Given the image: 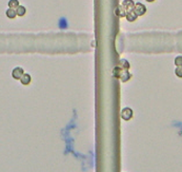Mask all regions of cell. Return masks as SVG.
I'll list each match as a JSON object with an SVG mask.
<instances>
[{
	"mask_svg": "<svg viewBox=\"0 0 182 172\" xmlns=\"http://www.w3.org/2000/svg\"><path fill=\"white\" fill-rule=\"evenodd\" d=\"M5 14H6V17L10 19H14L15 17L17 16L16 10H15V8H8V10H6Z\"/></svg>",
	"mask_w": 182,
	"mask_h": 172,
	"instance_id": "30bf717a",
	"label": "cell"
},
{
	"mask_svg": "<svg viewBox=\"0 0 182 172\" xmlns=\"http://www.w3.org/2000/svg\"><path fill=\"white\" fill-rule=\"evenodd\" d=\"M19 80H20L22 85H24V86L30 85V83H31V75L28 74V73H23V75H22V76L20 77V79H19Z\"/></svg>",
	"mask_w": 182,
	"mask_h": 172,
	"instance_id": "52a82bcc",
	"label": "cell"
},
{
	"mask_svg": "<svg viewBox=\"0 0 182 172\" xmlns=\"http://www.w3.org/2000/svg\"><path fill=\"white\" fill-rule=\"evenodd\" d=\"M134 116V112L131 108H124L123 110L121 111V118L123 120H131Z\"/></svg>",
	"mask_w": 182,
	"mask_h": 172,
	"instance_id": "7a4b0ae2",
	"label": "cell"
},
{
	"mask_svg": "<svg viewBox=\"0 0 182 172\" xmlns=\"http://www.w3.org/2000/svg\"><path fill=\"white\" fill-rule=\"evenodd\" d=\"M115 14H116L118 17H125L126 11L124 10V8L122 5H119V6H117L116 10H115Z\"/></svg>",
	"mask_w": 182,
	"mask_h": 172,
	"instance_id": "9c48e42d",
	"label": "cell"
},
{
	"mask_svg": "<svg viewBox=\"0 0 182 172\" xmlns=\"http://www.w3.org/2000/svg\"><path fill=\"white\" fill-rule=\"evenodd\" d=\"M175 65H176L177 67L182 66V56H177L176 58H175Z\"/></svg>",
	"mask_w": 182,
	"mask_h": 172,
	"instance_id": "9a60e30c",
	"label": "cell"
},
{
	"mask_svg": "<svg viewBox=\"0 0 182 172\" xmlns=\"http://www.w3.org/2000/svg\"><path fill=\"white\" fill-rule=\"evenodd\" d=\"M175 74H176L178 77H180V78H182V66L176 68V70H175Z\"/></svg>",
	"mask_w": 182,
	"mask_h": 172,
	"instance_id": "5bb4252c",
	"label": "cell"
},
{
	"mask_svg": "<svg viewBox=\"0 0 182 172\" xmlns=\"http://www.w3.org/2000/svg\"><path fill=\"white\" fill-rule=\"evenodd\" d=\"M145 1H147V2H154L155 0H145Z\"/></svg>",
	"mask_w": 182,
	"mask_h": 172,
	"instance_id": "2e32d148",
	"label": "cell"
},
{
	"mask_svg": "<svg viewBox=\"0 0 182 172\" xmlns=\"http://www.w3.org/2000/svg\"><path fill=\"white\" fill-rule=\"evenodd\" d=\"M125 18L127 19V21H130V22H133V21H135L137 18H138V16H137V14L134 12V11L131 10V11H127V12H126Z\"/></svg>",
	"mask_w": 182,
	"mask_h": 172,
	"instance_id": "5b68a950",
	"label": "cell"
},
{
	"mask_svg": "<svg viewBox=\"0 0 182 172\" xmlns=\"http://www.w3.org/2000/svg\"><path fill=\"white\" fill-rule=\"evenodd\" d=\"M133 11L136 13L137 16H143V15L146 13V8L144 4L141 3V2H137V3H135Z\"/></svg>",
	"mask_w": 182,
	"mask_h": 172,
	"instance_id": "6da1fadb",
	"label": "cell"
},
{
	"mask_svg": "<svg viewBox=\"0 0 182 172\" xmlns=\"http://www.w3.org/2000/svg\"><path fill=\"white\" fill-rule=\"evenodd\" d=\"M26 13V8H24L23 5H18L16 8V14L18 15V16H24Z\"/></svg>",
	"mask_w": 182,
	"mask_h": 172,
	"instance_id": "7c38bea8",
	"label": "cell"
},
{
	"mask_svg": "<svg viewBox=\"0 0 182 172\" xmlns=\"http://www.w3.org/2000/svg\"><path fill=\"white\" fill-rule=\"evenodd\" d=\"M23 73H24L23 69H22V68H20V67H17V68H15V69L12 71V76H13V78H14V79H17V80H19V79H20V77L22 76V75H23Z\"/></svg>",
	"mask_w": 182,
	"mask_h": 172,
	"instance_id": "3957f363",
	"label": "cell"
},
{
	"mask_svg": "<svg viewBox=\"0 0 182 172\" xmlns=\"http://www.w3.org/2000/svg\"><path fill=\"white\" fill-rule=\"evenodd\" d=\"M119 67H121L122 69H124V70H128L131 67V65L126 59H120V60H119Z\"/></svg>",
	"mask_w": 182,
	"mask_h": 172,
	"instance_id": "8fae6325",
	"label": "cell"
},
{
	"mask_svg": "<svg viewBox=\"0 0 182 172\" xmlns=\"http://www.w3.org/2000/svg\"><path fill=\"white\" fill-rule=\"evenodd\" d=\"M131 78H132V74L128 72V70H123V72H122V74L119 79H121L122 83H126V81L130 80Z\"/></svg>",
	"mask_w": 182,
	"mask_h": 172,
	"instance_id": "8992f818",
	"label": "cell"
},
{
	"mask_svg": "<svg viewBox=\"0 0 182 172\" xmlns=\"http://www.w3.org/2000/svg\"><path fill=\"white\" fill-rule=\"evenodd\" d=\"M18 5H19V1H18V0H10V1H8V6H10V8H16Z\"/></svg>",
	"mask_w": 182,
	"mask_h": 172,
	"instance_id": "4fadbf2b",
	"label": "cell"
},
{
	"mask_svg": "<svg viewBox=\"0 0 182 172\" xmlns=\"http://www.w3.org/2000/svg\"><path fill=\"white\" fill-rule=\"evenodd\" d=\"M124 69H122L121 67H119V66H117V67L114 68V70H113V76L115 77V78L119 79L122 74V72H123Z\"/></svg>",
	"mask_w": 182,
	"mask_h": 172,
	"instance_id": "ba28073f",
	"label": "cell"
},
{
	"mask_svg": "<svg viewBox=\"0 0 182 172\" xmlns=\"http://www.w3.org/2000/svg\"><path fill=\"white\" fill-rule=\"evenodd\" d=\"M122 6L124 8V10L127 12V11H131L134 8V5H135V2L133 0H123L122 1Z\"/></svg>",
	"mask_w": 182,
	"mask_h": 172,
	"instance_id": "277c9868",
	"label": "cell"
}]
</instances>
